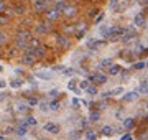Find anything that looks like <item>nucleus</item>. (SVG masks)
I'll list each match as a JSON object with an SVG mask.
<instances>
[{"label":"nucleus","instance_id":"4468645a","mask_svg":"<svg viewBox=\"0 0 148 140\" xmlns=\"http://www.w3.org/2000/svg\"><path fill=\"white\" fill-rule=\"evenodd\" d=\"M33 7H35L36 10H41V8L46 7V2H43V0H36L35 4H33Z\"/></svg>","mask_w":148,"mask_h":140},{"label":"nucleus","instance_id":"c9c22d12","mask_svg":"<svg viewBox=\"0 0 148 140\" xmlns=\"http://www.w3.org/2000/svg\"><path fill=\"white\" fill-rule=\"evenodd\" d=\"M7 16H0V25H4V23H7Z\"/></svg>","mask_w":148,"mask_h":140},{"label":"nucleus","instance_id":"4be33fe9","mask_svg":"<svg viewBox=\"0 0 148 140\" xmlns=\"http://www.w3.org/2000/svg\"><path fill=\"white\" fill-rule=\"evenodd\" d=\"M124 92V88H115L114 91H110V96H117V94H122Z\"/></svg>","mask_w":148,"mask_h":140},{"label":"nucleus","instance_id":"412c9836","mask_svg":"<svg viewBox=\"0 0 148 140\" xmlns=\"http://www.w3.org/2000/svg\"><path fill=\"white\" fill-rule=\"evenodd\" d=\"M145 66H146V63H143V61H138V63L133 64V68H135V69H143Z\"/></svg>","mask_w":148,"mask_h":140},{"label":"nucleus","instance_id":"79ce46f5","mask_svg":"<svg viewBox=\"0 0 148 140\" xmlns=\"http://www.w3.org/2000/svg\"><path fill=\"white\" fill-rule=\"evenodd\" d=\"M122 140H132V137H130V135H125V137H122Z\"/></svg>","mask_w":148,"mask_h":140},{"label":"nucleus","instance_id":"9b49d317","mask_svg":"<svg viewBox=\"0 0 148 140\" xmlns=\"http://www.w3.org/2000/svg\"><path fill=\"white\" fill-rule=\"evenodd\" d=\"M133 125H135L133 119H125V120H124V128H127V130H130Z\"/></svg>","mask_w":148,"mask_h":140},{"label":"nucleus","instance_id":"1a4fd4ad","mask_svg":"<svg viewBox=\"0 0 148 140\" xmlns=\"http://www.w3.org/2000/svg\"><path fill=\"white\" fill-rule=\"evenodd\" d=\"M102 44V41H97V40H89L87 41V46H89L90 50H96L97 46H100Z\"/></svg>","mask_w":148,"mask_h":140},{"label":"nucleus","instance_id":"4c0bfd02","mask_svg":"<svg viewBox=\"0 0 148 140\" xmlns=\"http://www.w3.org/2000/svg\"><path fill=\"white\" fill-rule=\"evenodd\" d=\"M102 18H104V15L100 13V15H99L97 18H96V23H100V22H102Z\"/></svg>","mask_w":148,"mask_h":140},{"label":"nucleus","instance_id":"c85d7f7f","mask_svg":"<svg viewBox=\"0 0 148 140\" xmlns=\"http://www.w3.org/2000/svg\"><path fill=\"white\" fill-rule=\"evenodd\" d=\"M86 138H87V140H94V138H96L94 132H87V134H86Z\"/></svg>","mask_w":148,"mask_h":140},{"label":"nucleus","instance_id":"393cba45","mask_svg":"<svg viewBox=\"0 0 148 140\" xmlns=\"http://www.w3.org/2000/svg\"><path fill=\"white\" fill-rule=\"evenodd\" d=\"M22 82H23V81H12V82H10V86H12V88H20V86H22Z\"/></svg>","mask_w":148,"mask_h":140},{"label":"nucleus","instance_id":"a211bd4d","mask_svg":"<svg viewBox=\"0 0 148 140\" xmlns=\"http://www.w3.org/2000/svg\"><path fill=\"white\" fill-rule=\"evenodd\" d=\"M48 16H50V20H56V18L59 16V12H58V10H53V12L48 13Z\"/></svg>","mask_w":148,"mask_h":140},{"label":"nucleus","instance_id":"7ed1b4c3","mask_svg":"<svg viewBox=\"0 0 148 140\" xmlns=\"http://www.w3.org/2000/svg\"><path fill=\"white\" fill-rule=\"evenodd\" d=\"M89 81H94V82H97V84H105L107 82V76L105 74H96V76H89Z\"/></svg>","mask_w":148,"mask_h":140},{"label":"nucleus","instance_id":"37998d69","mask_svg":"<svg viewBox=\"0 0 148 140\" xmlns=\"http://www.w3.org/2000/svg\"><path fill=\"white\" fill-rule=\"evenodd\" d=\"M146 120H148V114H146Z\"/></svg>","mask_w":148,"mask_h":140},{"label":"nucleus","instance_id":"473e14b6","mask_svg":"<svg viewBox=\"0 0 148 140\" xmlns=\"http://www.w3.org/2000/svg\"><path fill=\"white\" fill-rule=\"evenodd\" d=\"M87 86H89V81H81V88L82 89H86Z\"/></svg>","mask_w":148,"mask_h":140},{"label":"nucleus","instance_id":"aec40b11","mask_svg":"<svg viewBox=\"0 0 148 140\" xmlns=\"http://www.w3.org/2000/svg\"><path fill=\"white\" fill-rule=\"evenodd\" d=\"M36 32L43 35V33H46V32H48V26H46V25H38V28H36Z\"/></svg>","mask_w":148,"mask_h":140},{"label":"nucleus","instance_id":"ea45409f","mask_svg":"<svg viewBox=\"0 0 148 140\" xmlns=\"http://www.w3.org/2000/svg\"><path fill=\"white\" fill-rule=\"evenodd\" d=\"M5 86H7V82L4 79H0V88H5Z\"/></svg>","mask_w":148,"mask_h":140},{"label":"nucleus","instance_id":"6ab92c4d","mask_svg":"<svg viewBox=\"0 0 148 140\" xmlns=\"http://www.w3.org/2000/svg\"><path fill=\"white\" fill-rule=\"evenodd\" d=\"M48 106H50L51 110H58V109H59V102H58V100H53V102H50Z\"/></svg>","mask_w":148,"mask_h":140},{"label":"nucleus","instance_id":"423d86ee","mask_svg":"<svg viewBox=\"0 0 148 140\" xmlns=\"http://www.w3.org/2000/svg\"><path fill=\"white\" fill-rule=\"evenodd\" d=\"M136 96H138V92L136 91H132V92H127L124 96V100H127V102H130V100H133V99H136Z\"/></svg>","mask_w":148,"mask_h":140},{"label":"nucleus","instance_id":"f704fd0d","mask_svg":"<svg viewBox=\"0 0 148 140\" xmlns=\"http://www.w3.org/2000/svg\"><path fill=\"white\" fill-rule=\"evenodd\" d=\"M18 110L20 112H25V110H26V106H25V104H20L18 106Z\"/></svg>","mask_w":148,"mask_h":140},{"label":"nucleus","instance_id":"9d476101","mask_svg":"<svg viewBox=\"0 0 148 140\" xmlns=\"http://www.w3.org/2000/svg\"><path fill=\"white\" fill-rule=\"evenodd\" d=\"M133 22H135L136 26H143V25H145V18H143V15H136Z\"/></svg>","mask_w":148,"mask_h":140},{"label":"nucleus","instance_id":"2eb2a0df","mask_svg":"<svg viewBox=\"0 0 148 140\" xmlns=\"http://www.w3.org/2000/svg\"><path fill=\"white\" fill-rule=\"evenodd\" d=\"M35 76H38V78H43V79H51V78H53V74H51V72H46V71H43V72H36Z\"/></svg>","mask_w":148,"mask_h":140},{"label":"nucleus","instance_id":"ddd939ff","mask_svg":"<svg viewBox=\"0 0 148 140\" xmlns=\"http://www.w3.org/2000/svg\"><path fill=\"white\" fill-rule=\"evenodd\" d=\"M23 125H26V127L28 125H36V119L35 117H26V119L23 120Z\"/></svg>","mask_w":148,"mask_h":140},{"label":"nucleus","instance_id":"f03ea898","mask_svg":"<svg viewBox=\"0 0 148 140\" xmlns=\"http://www.w3.org/2000/svg\"><path fill=\"white\" fill-rule=\"evenodd\" d=\"M35 60H36V56L31 54V53H28V51L22 56V63H23V64H28V66H30V64H35Z\"/></svg>","mask_w":148,"mask_h":140},{"label":"nucleus","instance_id":"cd10ccee","mask_svg":"<svg viewBox=\"0 0 148 140\" xmlns=\"http://www.w3.org/2000/svg\"><path fill=\"white\" fill-rule=\"evenodd\" d=\"M28 104L30 106H38V99H36V97H31V99L28 100Z\"/></svg>","mask_w":148,"mask_h":140},{"label":"nucleus","instance_id":"c756f323","mask_svg":"<svg viewBox=\"0 0 148 140\" xmlns=\"http://www.w3.org/2000/svg\"><path fill=\"white\" fill-rule=\"evenodd\" d=\"M23 12H25L23 5H16V13H23Z\"/></svg>","mask_w":148,"mask_h":140},{"label":"nucleus","instance_id":"f257e3e1","mask_svg":"<svg viewBox=\"0 0 148 140\" xmlns=\"http://www.w3.org/2000/svg\"><path fill=\"white\" fill-rule=\"evenodd\" d=\"M31 40V35L30 32H26V30H20L18 33H16V44H22V43H30Z\"/></svg>","mask_w":148,"mask_h":140},{"label":"nucleus","instance_id":"a878e982","mask_svg":"<svg viewBox=\"0 0 148 140\" xmlns=\"http://www.w3.org/2000/svg\"><path fill=\"white\" fill-rule=\"evenodd\" d=\"M64 8H66V4H64V2H59V4L56 5V10H58V12L59 10H64Z\"/></svg>","mask_w":148,"mask_h":140},{"label":"nucleus","instance_id":"6e6552de","mask_svg":"<svg viewBox=\"0 0 148 140\" xmlns=\"http://www.w3.org/2000/svg\"><path fill=\"white\" fill-rule=\"evenodd\" d=\"M136 92H142V94H148V81H142L140 88H138V91Z\"/></svg>","mask_w":148,"mask_h":140},{"label":"nucleus","instance_id":"a18cd8bd","mask_svg":"<svg viewBox=\"0 0 148 140\" xmlns=\"http://www.w3.org/2000/svg\"><path fill=\"white\" fill-rule=\"evenodd\" d=\"M143 2H148V0H143Z\"/></svg>","mask_w":148,"mask_h":140},{"label":"nucleus","instance_id":"5701e85b","mask_svg":"<svg viewBox=\"0 0 148 140\" xmlns=\"http://www.w3.org/2000/svg\"><path fill=\"white\" fill-rule=\"evenodd\" d=\"M112 64V60H102L100 64H99V68H102V66H110Z\"/></svg>","mask_w":148,"mask_h":140},{"label":"nucleus","instance_id":"e433bc0d","mask_svg":"<svg viewBox=\"0 0 148 140\" xmlns=\"http://www.w3.org/2000/svg\"><path fill=\"white\" fill-rule=\"evenodd\" d=\"M110 7H112V8H117V0H110Z\"/></svg>","mask_w":148,"mask_h":140},{"label":"nucleus","instance_id":"58836bf2","mask_svg":"<svg viewBox=\"0 0 148 140\" xmlns=\"http://www.w3.org/2000/svg\"><path fill=\"white\" fill-rule=\"evenodd\" d=\"M68 88H69V89H74V88H76V82H72V81H71V82L68 84Z\"/></svg>","mask_w":148,"mask_h":140},{"label":"nucleus","instance_id":"72a5a7b5","mask_svg":"<svg viewBox=\"0 0 148 140\" xmlns=\"http://www.w3.org/2000/svg\"><path fill=\"white\" fill-rule=\"evenodd\" d=\"M56 96H58V91H56V89L50 91V97H56Z\"/></svg>","mask_w":148,"mask_h":140},{"label":"nucleus","instance_id":"7c9ffc66","mask_svg":"<svg viewBox=\"0 0 148 140\" xmlns=\"http://www.w3.org/2000/svg\"><path fill=\"white\" fill-rule=\"evenodd\" d=\"M74 12H76V8H68V10H66V12H64V13H66L68 16H71V15H72Z\"/></svg>","mask_w":148,"mask_h":140},{"label":"nucleus","instance_id":"f3484780","mask_svg":"<svg viewBox=\"0 0 148 140\" xmlns=\"http://www.w3.org/2000/svg\"><path fill=\"white\" fill-rule=\"evenodd\" d=\"M133 38V32H130V33H125V35H122V41H125V43H127V41H130Z\"/></svg>","mask_w":148,"mask_h":140},{"label":"nucleus","instance_id":"2f4dec72","mask_svg":"<svg viewBox=\"0 0 148 140\" xmlns=\"http://www.w3.org/2000/svg\"><path fill=\"white\" fill-rule=\"evenodd\" d=\"M5 40H7V35L0 32V43H5Z\"/></svg>","mask_w":148,"mask_h":140},{"label":"nucleus","instance_id":"0eeeda50","mask_svg":"<svg viewBox=\"0 0 148 140\" xmlns=\"http://www.w3.org/2000/svg\"><path fill=\"white\" fill-rule=\"evenodd\" d=\"M100 134H102V135H105V137H110L114 134V128L110 127V125H105V127H102Z\"/></svg>","mask_w":148,"mask_h":140},{"label":"nucleus","instance_id":"c03bdc74","mask_svg":"<svg viewBox=\"0 0 148 140\" xmlns=\"http://www.w3.org/2000/svg\"><path fill=\"white\" fill-rule=\"evenodd\" d=\"M0 71H2V66H0Z\"/></svg>","mask_w":148,"mask_h":140},{"label":"nucleus","instance_id":"f8f14e48","mask_svg":"<svg viewBox=\"0 0 148 140\" xmlns=\"http://www.w3.org/2000/svg\"><path fill=\"white\" fill-rule=\"evenodd\" d=\"M16 135H20V137H23V135H26V125H20L18 128H16Z\"/></svg>","mask_w":148,"mask_h":140},{"label":"nucleus","instance_id":"39448f33","mask_svg":"<svg viewBox=\"0 0 148 140\" xmlns=\"http://www.w3.org/2000/svg\"><path fill=\"white\" fill-rule=\"evenodd\" d=\"M118 72H120V66H118V64H110V68H109L110 76H117Z\"/></svg>","mask_w":148,"mask_h":140},{"label":"nucleus","instance_id":"b1692460","mask_svg":"<svg viewBox=\"0 0 148 140\" xmlns=\"http://www.w3.org/2000/svg\"><path fill=\"white\" fill-rule=\"evenodd\" d=\"M99 117H100V114H99V112H92V114H90V120H92V122L99 120Z\"/></svg>","mask_w":148,"mask_h":140},{"label":"nucleus","instance_id":"a19ab883","mask_svg":"<svg viewBox=\"0 0 148 140\" xmlns=\"http://www.w3.org/2000/svg\"><path fill=\"white\" fill-rule=\"evenodd\" d=\"M46 107H48V104H44V102H41V110H46Z\"/></svg>","mask_w":148,"mask_h":140},{"label":"nucleus","instance_id":"dca6fc26","mask_svg":"<svg viewBox=\"0 0 148 140\" xmlns=\"http://www.w3.org/2000/svg\"><path fill=\"white\" fill-rule=\"evenodd\" d=\"M86 92L89 94V96H96V94H97V89L94 88V86H87V88H86Z\"/></svg>","mask_w":148,"mask_h":140},{"label":"nucleus","instance_id":"bb28decb","mask_svg":"<svg viewBox=\"0 0 148 140\" xmlns=\"http://www.w3.org/2000/svg\"><path fill=\"white\" fill-rule=\"evenodd\" d=\"M58 43L62 44V46H66V38L64 36H58Z\"/></svg>","mask_w":148,"mask_h":140},{"label":"nucleus","instance_id":"20e7f679","mask_svg":"<svg viewBox=\"0 0 148 140\" xmlns=\"http://www.w3.org/2000/svg\"><path fill=\"white\" fill-rule=\"evenodd\" d=\"M44 130H46L48 134H58L59 132V125L53 124V122H48V124H44Z\"/></svg>","mask_w":148,"mask_h":140}]
</instances>
